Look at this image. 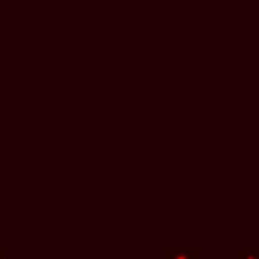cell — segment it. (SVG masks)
<instances>
[{
  "label": "cell",
  "mask_w": 259,
  "mask_h": 259,
  "mask_svg": "<svg viewBox=\"0 0 259 259\" xmlns=\"http://www.w3.org/2000/svg\"><path fill=\"white\" fill-rule=\"evenodd\" d=\"M0 259H14V257H10V255H8V251L0 247Z\"/></svg>",
  "instance_id": "3957f363"
},
{
  "label": "cell",
  "mask_w": 259,
  "mask_h": 259,
  "mask_svg": "<svg viewBox=\"0 0 259 259\" xmlns=\"http://www.w3.org/2000/svg\"><path fill=\"white\" fill-rule=\"evenodd\" d=\"M237 259H259V247H237Z\"/></svg>",
  "instance_id": "7a4b0ae2"
},
{
  "label": "cell",
  "mask_w": 259,
  "mask_h": 259,
  "mask_svg": "<svg viewBox=\"0 0 259 259\" xmlns=\"http://www.w3.org/2000/svg\"><path fill=\"white\" fill-rule=\"evenodd\" d=\"M162 259H202L198 247H166L162 251Z\"/></svg>",
  "instance_id": "6da1fadb"
}]
</instances>
